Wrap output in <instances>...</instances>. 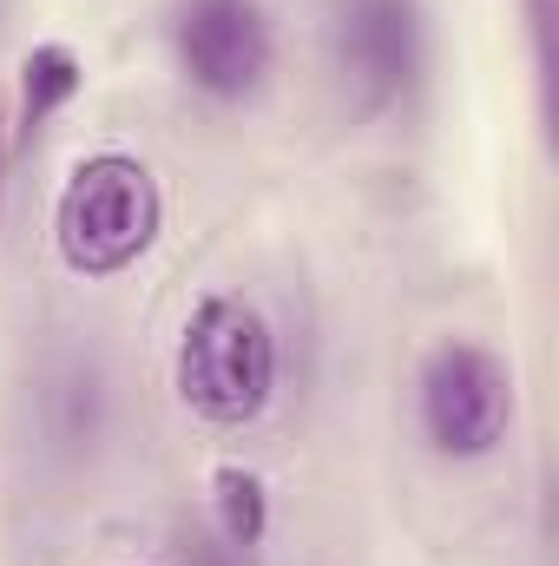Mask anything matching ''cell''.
<instances>
[{"mask_svg": "<svg viewBox=\"0 0 559 566\" xmlns=\"http://www.w3.org/2000/svg\"><path fill=\"white\" fill-rule=\"evenodd\" d=\"M283 349L271 316L238 296V290H211L191 303L184 329H178V356H171V389L178 402L211 428H251L264 422V409L277 402Z\"/></svg>", "mask_w": 559, "mask_h": 566, "instance_id": "cell-1", "label": "cell"}, {"mask_svg": "<svg viewBox=\"0 0 559 566\" xmlns=\"http://www.w3.org/2000/svg\"><path fill=\"white\" fill-rule=\"evenodd\" d=\"M165 231V191L133 151H86L53 198V251L73 277L133 271Z\"/></svg>", "mask_w": 559, "mask_h": 566, "instance_id": "cell-2", "label": "cell"}, {"mask_svg": "<svg viewBox=\"0 0 559 566\" xmlns=\"http://www.w3.org/2000/svg\"><path fill=\"white\" fill-rule=\"evenodd\" d=\"M520 416L514 363L474 336H441L415 369V428L441 461H487Z\"/></svg>", "mask_w": 559, "mask_h": 566, "instance_id": "cell-3", "label": "cell"}, {"mask_svg": "<svg viewBox=\"0 0 559 566\" xmlns=\"http://www.w3.org/2000/svg\"><path fill=\"white\" fill-rule=\"evenodd\" d=\"M171 60L211 106H251L277 73V20L264 0H171Z\"/></svg>", "mask_w": 559, "mask_h": 566, "instance_id": "cell-4", "label": "cell"}, {"mask_svg": "<svg viewBox=\"0 0 559 566\" xmlns=\"http://www.w3.org/2000/svg\"><path fill=\"white\" fill-rule=\"evenodd\" d=\"M336 66L369 106H409L428 80V7L421 0H336Z\"/></svg>", "mask_w": 559, "mask_h": 566, "instance_id": "cell-5", "label": "cell"}, {"mask_svg": "<svg viewBox=\"0 0 559 566\" xmlns=\"http://www.w3.org/2000/svg\"><path fill=\"white\" fill-rule=\"evenodd\" d=\"M33 416H40V434H46L53 454L86 461L106 441V428H113V382H106V369L93 356L53 363L40 376V389H33Z\"/></svg>", "mask_w": 559, "mask_h": 566, "instance_id": "cell-6", "label": "cell"}, {"mask_svg": "<svg viewBox=\"0 0 559 566\" xmlns=\"http://www.w3.org/2000/svg\"><path fill=\"white\" fill-rule=\"evenodd\" d=\"M86 86V60L66 46V40H40L27 60H20V106H13V133L33 139L46 133L53 113H66Z\"/></svg>", "mask_w": 559, "mask_h": 566, "instance_id": "cell-7", "label": "cell"}, {"mask_svg": "<svg viewBox=\"0 0 559 566\" xmlns=\"http://www.w3.org/2000/svg\"><path fill=\"white\" fill-rule=\"evenodd\" d=\"M211 527L231 541V547H264V534H271V488H264V474H251L244 461H224V468H211Z\"/></svg>", "mask_w": 559, "mask_h": 566, "instance_id": "cell-8", "label": "cell"}, {"mask_svg": "<svg viewBox=\"0 0 559 566\" xmlns=\"http://www.w3.org/2000/svg\"><path fill=\"white\" fill-rule=\"evenodd\" d=\"M178 566H257V554L251 547H231L211 521H198V527L178 534Z\"/></svg>", "mask_w": 559, "mask_h": 566, "instance_id": "cell-9", "label": "cell"}, {"mask_svg": "<svg viewBox=\"0 0 559 566\" xmlns=\"http://www.w3.org/2000/svg\"><path fill=\"white\" fill-rule=\"evenodd\" d=\"M520 13H527V40H534L540 99H553V20H559V0H520Z\"/></svg>", "mask_w": 559, "mask_h": 566, "instance_id": "cell-10", "label": "cell"}, {"mask_svg": "<svg viewBox=\"0 0 559 566\" xmlns=\"http://www.w3.org/2000/svg\"><path fill=\"white\" fill-rule=\"evenodd\" d=\"M7 158H13V119H7V99H0V205H7Z\"/></svg>", "mask_w": 559, "mask_h": 566, "instance_id": "cell-11", "label": "cell"}]
</instances>
